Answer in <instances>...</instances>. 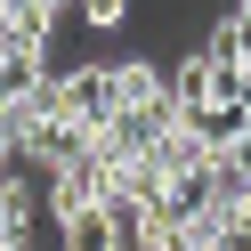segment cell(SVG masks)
Instances as JSON below:
<instances>
[{"label": "cell", "instance_id": "6da1fadb", "mask_svg": "<svg viewBox=\"0 0 251 251\" xmlns=\"http://www.w3.org/2000/svg\"><path fill=\"white\" fill-rule=\"evenodd\" d=\"M65 251H138V243L105 219V202H89V211H65Z\"/></svg>", "mask_w": 251, "mask_h": 251}, {"label": "cell", "instance_id": "7a4b0ae2", "mask_svg": "<svg viewBox=\"0 0 251 251\" xmlns=\"http://www.w3.org/2000/svg\"><path fill=\"white\" fill-rule=\"evenodd\" d=\"M81 17H89V25H122V17H130V0H81Z\"/></svg>", "mask_w": 251, "mask_h": 251}, {"label": "cell", "instance_id": "3957f363", "mask_svg": "<svg viewBox=\"0 0 251 251\" xmlns=\"http://www.w3.org/2000/svg\"><path fill=\"white\" fill-rule=\"evenodd\" d=\"M235 17H243V25H251V0H243V8H235Z\"/></svg>", "mask_w": 251, "mask_h": 251}]
</instances>
